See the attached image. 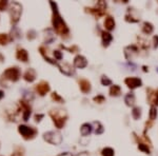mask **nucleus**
Segmentation results:
<instances>
[{
    "label": "nucleus",
    "instance_id": "obj_5",
    "mask_svg": "<svg viewBox=\"0 0 158 156\" xmlns=\"http://www.w3.org/2000/svg\"><path fill=\"white\" fill-rule=\"evenodd\" d=\"M18 132L22 136V138L25 140H31V139L35 138L36 135L38 134V130L36 128L29 127L25 125H20L18 127Z\"/></svg>",
    "mask_w": 158,
    "mask_h": 156
},
{
    "label": "nucleus",
    "instance_id": "obj_36",
    "mask_svg": "<svg viewBox=\"0 0 158 156\" xmlns=\"http://www.w3.org/2000/svg\"><path fill=\"white\" fill-rule=\"evenodd\" d=\"M53 56L55 57V60H61L62 59V53L60 51H54L53 52Z\"/></svg>",
    "mask_w": 158,
    "mask_h": 156
},
{
    "label": "nucleus",
    "instance_id": "obj_18",
    "mask_svg": "<svg viewBox=\"0 0 158 156\" xmlns=\"http://www.w3.org/2000/svg\"><path fill=\"white\" fill-rule=\"evenodd\" d=\"M16 58H17L19 61H22V62H27L29 61V53L25 49H18L16 52Z\"/></svg>",
    "mask_w": 158,
    "mask_h": 156
},
{
    "label": "nucleus",
    "instance_id": "obj_25",
    "mask_svg": "<svg viewBox=\"0 0 158 156\" xmlns=\"http://www.w3.org/2000/svg\"><path fill=\"white\" fill-rule=\"evenodd\" d=\"M141 114H142V111H141L140 107H134L133 108V110H132V117H133L134 120L140 119Z\"/></svg>",
    "mask_w": 158,
    "mask_h": 156
},
{
    "label": "nucleus",
    "instance_id": "obj_29",
    "mask_svg": "<svg viewBox=\"0 0 158 156\" xmlns=\"http://www.w3.org/2000/svg\"><path fill=\"white\" fill-rule=\"evenodd\" d=\"M125 21H128V22L135 23V22H138V21H139V18H137V17H134V16L131 14V12H130V11H128L127 15H125Z\"/></svg>",
    "mask_w": 158,
    "mask_h": 156
},
{
    "label": "nucleus",
    "instance_id": "obj_45",
    "mask_svg": "<svg viewBox=\"0 0 158 156\" xmlns=\"http://www.w3.org/2000/svg\"><path fill=\"white\" fill-rule=\"evenodd\" d=\"M143 71H145V72H147V71H149V70L147 69V67H143Z\"/></svg>",
    "mask_w": 158,
    "mask_h": 156
},
{
    "label": "nucleus",
    "instance_id": "obj_16",
    "mask_svg": "<svg viewBox=\"0 0 158 156\" xmlns=\"http://www.w3.org/2000/svg\"><path fill=\"white\" fill-rule=\"evenodd\" d=\"M103 25H105V29L107 30L108 32L113 31V30L115 29V25H116L115 19L110 15L105 16V21H103Z\"/></svg>",
    "mask_w": 158,
    "mask_h": 156
},
{
    "label": "nucleus",
    "instance_id": "obj_3",
    "mask_svg": "<svg viewBox=\"0 0 158 156\" xmlns=\"http://www.w3.org/2000/svg\"><path fill=\"white\" fill-rule=\"evenodd\" d=\"M9 14L11 18V23L15 25L20 20L21 14H22V5L18 2H12L9 7Z\"/></svg>",
    "mask_w": 158,
    "mask_h": 156
},
{
    "label": "nucleus",
    "instance_id": "obj_23",
    "mask_svg": "<svg viewBox=\"0 0 158 156\" xmlns=\"http://www.w3.org/2000/svg\"><path fill=\"white\" fill-rule=\"evenodd\" d=\"M39 51H40V54H41V55H42V57L45 59V61L50 62V63H51V65H57L56 60H54V59H52V58H50L49 56H47V50H45V47H40V48H39Z\"/></svg>",
    "mask_w": 158,
    "mask_h": 156
},
{
    "label": "nucleus",
    "instance_id": "obj_10",
    "mask_svg": "<svg viewBox=\"0 0 158 156\" xmlns=\"http://www.w3.org/2000/svg\"><path fill=\"white\" fill-rule=\"evenodd\" d=\"M73 65H74V67L77 68V69H85V68H87V65H88L87 58L82 55L75 56L74 61H73Z\"/></svg>",
    "mask_w": 158,
    "mask_h": 156
},
{
    "label": "nucleus",
    "instance_id": "obj_21",
    "mask_svg": "<svg viewBox=\"0 0 158 156\" xmlns=\"http://www.w3.org/2000/svg\"><path fill=\"white\" fill-rule=\"evenodd\" d=\"M92 130H93V127H92L91 123H85L80 127V134L82 136H85H85H89L92 133Z\"/></svg>",
    "mask_w": 158,
    "mask_h": 156
},
{
    "label": "nucleus",
    "instance_id": "obj_11",
    "mask_svg": "<svg viewBox=\"0 0 158 156\" xmlns=\"http://www.w3.org/2000/svg\"><path fill=\"white\" fill-rule=\"evenodd\" d=\"M19 103H20L21 105V109H22V118L24 121H27L30 118V116H31V113H32V109L31 107H30V105L27 103V101L24 100H20L19 101Z\"/></svg>",
    "mask_w": 158,
    "mask_h": 156
},
{
    "label": "nucleus",
    "instance_id": "obj_31",
    "mask_svg": "<svg viewBox=\"0 0 158 156\" xmlns=\"http://www.w3.org/2000/svg\"><path fill=\"white\" fill-rule=\"evenodd\" d=\"M148 146L149 145H147V143H138V149L145 154H151V150H150V148L148 147Z\"/></svg>",
    "mask_w": 158,
    "mask_h": 156
},
{
    "label": "nucleus",
    "instance_id": "obj_4",
    "mask_svg": "<svg viewBox=\"0 0 158 156\" xmlns=\"http://www.w3.org/2000/svg\"><path fill=\"white\" fill-rule=\"evenodd\" d=\"M85 12L90 13L96 18V19H99L100 17L105 15V12H107V3L102 0L98 1L96 3V5L94 7H85Z\"/></svg>",
    "mask_w": 158,
    "mask_h": 156
},
{
    "label": "nucleus",
    "instance_id": "obj_26",
    "mask_svg": "<svg viewBox=\"0 0 158 156\" xmlns=\"http://www.w3.org/2000/svg\"><path fill=\"white\" fill-rule=\"evenodd\" d=\"M11 40H13V38L10 37L9 34L0 33V45H7Z\"/></svg>",
    "mask_w": 158,
    "mask_h": 156
},
{
    "label": "nucleus",
    "instance_id": "obj_38",
    "mask_svg": "<svg viewBox=\"0 0 158 156\" xmlns=\"http://www.w3.org/2000/svg\"><path fill=\"white\" fill-rule=\"evenodd\" d=\"M34 38H36V32L34 31V30H31V31L27 32V39L32 40Z\"/></svg>",
    "mask_w": 158,
    "mask_h": 156
},
{
    "label": "nucleus",
    "instance_id": "obj_28",
    "mask_svg": "<svg viewBox=\"0 0 158 156\" xmlns=\"http://www.w3.org/2000/svg\"><path fill=\"white\" fill-rule=\"evenodd\" d=\"M51 97H52V99L55 101V103H65V99H63L62 97H61V96L57 93V92H53V93L51 94Z\"/></svg>",
    "mask_w": 158,
    "mask_h": 156
},
{
    "label": "nucleus",
    "instance_id": "obj_13",
    "mask_svg": "<svg viewBox=\"0 0 158 156\" xmlns=\"http://www.w3.org/2000/svg\"><path fill=\"white\" fill-rule=\"evenodd\" d=\"M149 91V94H148V100H149V103H151L152 105L157 108L158 107V89L156 91H153V90L149 89L147 90Z\"/></svg>",
    "mask_w": 158,
    "mask_h": 156
},
{
    "label": "nucleus",
    "instance_id": "obj_19",
    "mask_svg": "<svg viewBox=\"0 0 158 156\" xmlns=\"http://www.w3.org/2000/svg\"><path fill=\"white\" fill-rule=\"evenodd\" d=\"M101 40H102V45L105 48L109 47L110 43L113 40V36L110 32L108 31H102L101 32Z\"/></svg>",
    "mask_w": 158,
    "mask_h": 156
},
{
    "label": "nucleus",
    "instance_id": "obj_20",
    "mask_svg": "<svg viewBox=\"0 0 158 156\" xmlns=\"http://www.w3.org/2000/svg\"><path fill=\"white\" fill-rule=\"evenodd\" d=\"M125 103L128 107H133L136 103V96L133 92H130L125 96Z\"/></svg>",
    "mask_w": 158,
    "mask_h": 156
},
{
    "label": "nucleus",
    "instance_id": "obj_30",
    "mask_svg": "<svg viewBox=\"0 0 158 156\" xmlns=\"http://www.w3.org/2000/svg\"><path fill=\"white\" fill-rule=\"evenodd\" d=\"M101 155L102 156H114L115 155V152H114V150L112 149V148L105 147V148H103L102 151H101Z\"/></svg>",
    "mask_w": 158,
    "mask_h": 156
},
{
    "label": "nucleus",
    "instance_id": "obj_27",
    "mask_svg": "<svg viewBox=\"0 0 158 156\" xmlns=\"http://www.w3.org/2000/svg\"><path fill=\"white\" fill-rule=\"evenodd\" d=\"M157 108L154 107V105H151V108H150V112H149V119L151 121H154L156 118H157Z\"/></svg>",
    "mask_w": 158,
    "mask_h": 156
},
{
    "label": "nucleus",
    "instance_id": "obj_1",
    "mask_svg": "<svg viewBox=\"0 0 158 156\" xmlns=\"http://www.w3.org/2000/svg\"><path fill=\"white\" fill-rule=\"evenodd\" d=\"M50 5L53 10V14H52V25L55 30V32L60 36H68L70 34V30L68 27L65 21L63 20V18L60 16L59 11H58L57 3L54 1H50Z\"/></svg>",
    "mask_w": 158,
    "mask_h": 156
},
{
    "label": "nucleus",
    "instance_id": "obj_8",
    "mask_svg": "<svg viewBox=\"0 0 158 156\" xmlns=\"http://www.w3.org/2000/svg\"><path fill=\"white\" fill-rule=\"evenodd\" d=\"M125 83L130 90H135L137 88H140L142 85V80L140 78L132 76V77H127L125 79Z\"/></svg>",
    "mask_w": 158,
    "mask_h": 156
},
{
    "label": "nucleus",
    "instance_id": "obj_22",
    "mask_svg": "<svg viewBox=\"0 0 158 156\" xmlns=\"http://www.w3.org/2000/svg\"><path fill=\"white\" fill-rule=\"evenodd\" d=\"M109 93L112 97H118V96H120V94H121V88L118 85H112L111 88H110Z\"/></svg>",
    "mask_w": 158,
    "mask_h": 156
},
{
    "label": "nucleus",
    "instance_id": "obj_43",
    "mask_svg": "<svg viewBox=\"0 0 158 156\" xmlns=\"http://www.w3.org/2000/svg\"><path fill=\"white\" fill-rule=\"evenodd\" d=\"M3 97H4V92L0 90V100H1V99H2Z\"/></svg>",
    "mask_w": 158,
    "mask_h": 156
},
{
    "label": "nucleus",
    "instance_id": "obj_17",
    "mask_svg": "<svg viewBox=\"0 0 158 156\" xmlns=\"http://www.w3.org/2000/svg\"><path fill=\"white\" fill-rule=\"evenodd\" d=\"M36 77H37V73H36L35 70L32 69V68L27 69V71L24 72V74H23V79H24L27 82H33L36 79Z\"/></svg>",
    "mask_w": 158,
    "mask_h": 156
},
{
    "label": "nucleus",
    "instance_id": "obj_34",
    "mask_svg": "<svg viewBox=\"0 0 158 156\" xmlns=\"http://www.w3.org/2000/svg\"><path fill=\"white\" fill-rule=\"evenodd\" d=\"M97 123H98V128L96 127V129H95V134L96 135H100V134H102L103 132H105V129H103V126L101 125L99 121H97Z\"/></svg>",
    "mask_w": 158,
    "mask_h": 156
},
{
    "label": "nucleus",
    "instance_id": "obj_24",
    "mask_svg": "<svg viewBox=\"0 0 158 156\" xmlns=\"http://www.w3.org/2000/svg\"><path fill=\"white\" fill-rule=\"evenodd\" d=\"M153 31H154V27H153V25H152L151 22H148V21L143 22L142 32L145 34V35H150V34L153 33Z\"/></svg>",
    "mask_w": 158,
    "mask_h": 156
},
{
    "label": "nucleus",
    "instance_id": "obj_33",
    "mask_svg": "<svg viewBox=\"0 0 158 156\" xmlns=\"http://www.w3.org/2000/svg\"><path fill=\"white\" fill-rule=\"evenodd\" d=\"M93 100H94V103L101 105V103H103L105 101V97L103 95H101V94H99V95H97V96H95V97H94Z\"/></svg>",
    "mask_w": 158,
    "mask_h": 156
},
{
    "label": "nucleus",
    "instance_id": "obj_9",
    "mask_svg": "<svg viewBox=\"0 0 158 156\" xmlns=\"http://www.w3.org/2000/svg\"><path fill=\"white\" fill-rule=\"evenodd\" d=\"M35 90L40 96H45V94L50 92L51 87H50L49 82H47V81H40V82L35 85Z\"/></svg>",
    "mask_w": 158,
    "mask_h": 156
},
{
    "label": "nucleus",
    "instance_id": "obj_7",
    "mask_svg": "<svg viewBox=\"0 0 158 156\" xmlns=\"http://www.w3.org/2000/svg\"><path fill=\"white\" fill-rule=\"evenodd\" d=\"M43 139L51 145L58 146L62 141V135L57 131H49L43 134Z\"/></svg>",
    "mask_w": 158,
    "mask_h": 156
},
{
    "label": "nucleus",
    "instance_id": "obj_2",
    "mask_svg": "<svg viewBox=\"0 0 158 156\" xmlns=\"http://www.w3.org/2000/svg\"><path fill=\"white\" fill-rule=\"evenodd\" d=\"M50 116L57 129H62L68 120V113L62 109H53L50 111Z\"/></svg>",
    "mask_w": 158,
    "mask_h": 156
},
{
    "label": "nucleus",
    "instance_id": "obj_14",
    "mask_svg": "<svg viewBox=\"0 0 158 156\" xmlns=\"http://www.w3.org/2000/svg\"><path fill=\"white\" fill-rule=\"evenodd\" d=\"M58 68H59L61 73H63L67 76H72L74 73H75L73 67L68 62H63V63H60V65H58Z\"/></svg>",
    "mask_w": 158,
    "mask_h": 156
},
{
    "label": "nucleus",
    "instance_id": "obj_37",
    "mask_svg": "<svg viewBox=\"0 0 158 156\" xmlns=\"http://www.w3.org/2000/svg\"><path fill=\"white\" fill-rule=\"evenodd\" d=\"M7 5H9L7 1H5V0H0V11H4Z\"/></svg>",
    "mask_w": 158,
    "mask_h": 156
},
{
    "label": "nucleus",
    "instance_id": "obj_42",
    "mask_svg": "<svg viewBox=\"0 0 158 156\" xmlns=\"http://www.w3.org/2000/svg\"><path fill=\"white\" fill-rule=\"evenodd\" d=\"M11 156H23V153H22V152L18 151V152H15V153H13Z\"/></svg>",
    "mask_w": 158,
    "mask_h": 156
},
{
    "label": "nucleus",
    "instance_id": "obj_12",
    "mask_svg": "<svg viewBox=\"0 0 158 156\" xmlns=\"http://www.w3.org/2000/svg\"><path fill=\"white\" fill-rule=\"evenodd\" d=\"M78 85H79V89L82 92L83 94H88L91 92L92 90V85L91 82H90L88 79H85V78H81L78 80Z\"/></svg>",
    "mask_w": 158,
    "mask_h": 156
},
{
    "label": "nucleus",
    "instance_id": "obj_15",
    "mask_svg": "<svg viewBox=\"0 0 158 156\" xmlns=\"http://www.w3.org/2000/svg\"><path fill=\"white\" fill-rule=\"evenodd\" d=\"M138 54V48L137 45H129L125 49V56L128 60L130 59H133V55H137Z\"/></svg>",
    "mask_w": 158,
    "mask_h": 156
},
{
    "label": "nucleus",
    "instance_id": "obj_41",
    "mask_svg": "<svg viewBox=\"0 0 158 156\" xmlns=\"http://www.w3.org/2000/svg\"><path fill=\"white\" fill-rule=\"evenodd\" d=\"M73 156H90V154L88 153V152H81V153L75 154V155H73Z\"/></svg>",
    "mask_w": 158,
    "mask_h": 156
},
{
    "label": "nucleus",
    "instance_id": "obj_44",
    "mask_svg": "<svg viewBox=\"0 0 158 156\" xmlns=\"http://www.w3.org/2000/svg\"><path fill=\"white\" fill-rule=\"evenodd\" d=\"M3 60H4V57H3V56L1 55V54H0V61H1V62H2Z\"/></svg>",
    "mask_w": 158,
    "mask_h": 156
},
{
    "label": "nucleus",
    "instance_id": "obj_39",
    "mask_svg": "<svg viewBox=\"0 0 158 156\" xmlns=\"http://www.w3.org/2000/svg\"><path fill=\"white\" fill-rule=\"evenodd\" d=\"M43 117H45L43 114H36L35 115V121L36 123H39V121H41V118H43Z\"/></svg>",
    "mask_w": 158,
    "mask_h": 156
},
{
    "label": "nucleus",
    "instance_id": "obj_35",
    "mask_svg": "<svg viewBox=\"0 0 158 156\" xmlns=\"http://www.w3.org/2000/svg\"><path fill=\"white\" fill-rule=\"evenodd\" d=\"M61 48L65 50H68L70 53H77V52H79V49H78L77 45H73V47H71V48H67V47H65V45H61Z\"/></svg>",
    "mask_w": 158,
    "mask_h": 156
},
{
    "label": "nucleus",
    "instance_id": "obj_6",
    "mask_svg": "<svg viewBox=\"0 0 158 156\" xmlns=\"http://www.w3.org/2000/svg\"><path fill=\"white\" fill-rule=\"evenodd\" d=\"M20 76H21V71L18 67L7 68L2 74V77L4 78V79L10 80V81H13V82L19 80Z\"/></svg>",
    "mask_w": 158,
    "mask_h": 156
},
{
    "label": "nucleus",
    "instance_id": "obj_40",
    "mask_svg": "<svg viewBox=\"0 0 158 156\" xmlns=\"http://www.w3.org/2000/svg\"><path fill=\"white\" fill-rule=\"evenodd\" d=\"M153 47L158 48V35H155L153 37Z\"/></svg>",
    "mask_w": 158,
    "mask_h": 156
},
{
    "label": "nucleus",
    "instance_id": "obj_32",
    "mask_svg": "<svg viewBox=\"0 0 158 156\" xmlns=\"http://www.w3.org/2000/svg\"><path fill=\"white\" fill-rule=\"evenodd\" d=\"M100 82H101V85H105V87H108V85H112V80L110 79L109 77H108V76H105V75H103L102 77H101Z\"/></svg>",
    "mask_w": 158,
    "mask_h": 156
}]
</instances>
